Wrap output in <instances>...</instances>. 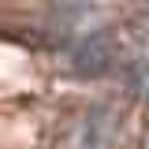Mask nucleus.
Returning a JSON list of instances; mask_svg holds the SVG:
<instances>
[{
    "label": "nucleus",
    "mask_w": 149,
    "mask_h": 149,
    "mask_svg": "<svg viewBox=\"0 0 149 149\" xmlns=\"http://www.w3.org/2000/svg\"><path fill=\"white\" fill-rule=\"evenodd\" d=\"M116 112L108 104H93L82 119H78V130H74V149H108L112 138H116Z\"/></svg>",
    "instance_id": "nucleus-3"
},
{
    "label": "nucleus",
    "mask_w": 149,
    "mask_h": 149,
    "mask_svg": "<svg viewBox=\"0 0 149 149\" xmlns=\"http://www.w3.org/2000/svg\"><path fill=\"white\" fill-rule=\"evenodd\" d=\"M142 93L149 97V67H146V78H142Z\"/></svg>",
    "instance_id": "nucleus-4"
},
{
    "label": "nucleus",
    "mask_w": 149,
    "mask_h": 149,
    "mask_svg": "<svg viewBox=\"0 0 149 149\" xmlns=\"http://www.w3.org/2000/svg\"><path fill=\"white\" fill-rule=\"evenodd\" d=\"M97 15H101V4L97 0H52L45 22L52 26L56 34L74 37V34H82L86 26H93Z\"/></svg>",
    "instance_id": "nucleus-2"
},
{
    "label": "nucleus",
    "mask_w": 149,
    "mask_h": 149,
    "mask_svg": "<svg viewBox=\"0 0 149 149\" xmlns=\"http://www.w3.org/2000/svg\"><path fill=\"white\" fill-rule=\"evenodd\" d=\"M116 37L104 34V30H93V34L78 37L74 41L71 56H67V71L78 78V82H97V78H104L112 71V63H116Z\"/></svg>",
    "instance_id": "nucleus-1"
}]
</instances>
